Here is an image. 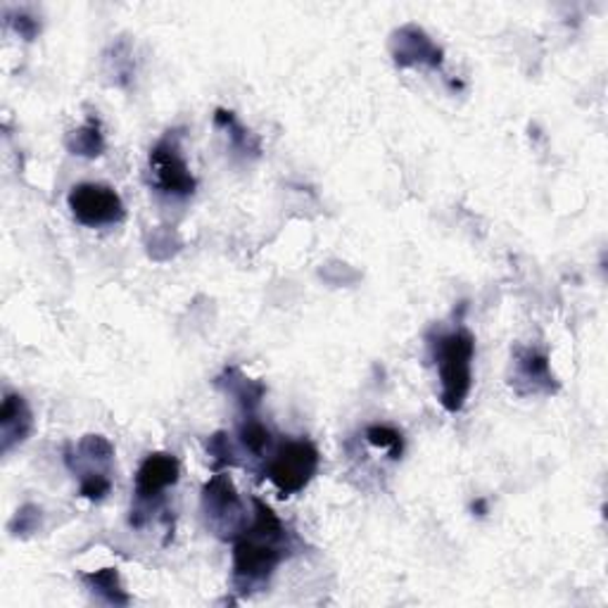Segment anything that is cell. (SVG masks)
<instances>
[{
	"instance_id": "obj_1",
	"label": "cell",
	"mask_w": 608,
	"mask_h": 608,
	"mask_svg": "<svg viewBox=\"0 0 608 608\" xmlns=\"http://www.w3.org/2000/svg\"><path fill=\"white\" fill-rule=\"evenodd\" d=\"M293 535L264 500H252V518L233 537L231 583L240 597H250L274 578L276 568L291 558Z\"/></svg>"
},
{
	"instance_id": "obj_2",
	"label": "cell",
	"mask_w": 608,
	"mask_h": 608,
	"mask_svg": "<svg viewBox=\"0 0 608 608\" xmlns=\"http://www.w3.org/2000/svg\"><path fill=\"white\" fill-rule=\"evenodd\" d=\"M428 347L438 369L440 405L447 413H459L467 407V399L473 388V333L463 326L450 333H438L433 338H428Z\"/></svg>"
},
{
	"instance_id": "obj_3",
	"label": "cell",
	"mask_w": 608,
	"mask_h": 608,
	"mask_svg": "<svg viewBox=\"0 0 608 608\" xmlns=\"http://www.w3.org/2000/svg\"><path fill=\"white\" fill-rule=\"evenodd\" d=\"M65 463L70 473L78 480V494L88 502H103L112 492V463H115V444L105 436H84L78 442L67 444Z\"/></svg>"
},
{
	"instance_id": "obj_4",
	"label": "cell",
	"mask_w": 608,
	"mask_h": 608,
	"mask_svg": "<svg viewBox=\"0 0 608 608\" xmlns=\"http://www.w3.org/2000/svg\"><path fill=\"white\" fill-rule=\"evenodd\" d=\"M322 463L316 444L307 438H283L264 459L262 473L279 490L281 497H293L307 488Z\"/></svg>"
},
{
	"instance_id": "obj_5",
	"label": "cell",
	"mask_w": 608,
	"mask_h": 608,
	"mask_svg": "<svg viewBox=\"0 0 608 608\" xmlns=\"http://www.w3.org/2000/svg\"><path fill=\"white\" fill-rule=\"evenodd\" d=\"M148 176L150 188L157 196L169 200H188L196 196L198 179L190 171L186 157L181 153V134L167 132L150 148L148 155Z\"/></svg>"
},
{
	"instance_id": "obj_6",
	"label": "cell",
	"mask_w": 608,
	"mask_h": 608,
	"mask_svg": "<svg viewBox=\"0 0 608 608\" xmlns=\"http://www.w3.org/2000/svg\"><path fill=\"white\" fill-rule=\"evenodd\" d=\"M181 463L169 452H153L140 461L134 475V509L129 523L134 527L146 525V518L153 509L165 500V492L179 485Z\"/></svg>"
},
{
	"instance_id": "obj_7",
	"label": "cell",
	"mask_w": 608,
	"mask_h": 608,
	"mask_svg": "<svg viewBox=\"0 0 608 608\" xmlns=\"http://www.w3.org/2000/svg\"><path fill=\"white\" fill-rule=\"evenodd\" d=\"M202 516L207 527L221 537L233 542V537L248 525V511L227 471H214L202 488Z\"/></svg>"
},
{
	"instance_id": "obj_8",
	"label": "cell",
	"mask_w": 608,
	"mask_h": 608,
	"mask_svg": "<svg viewBox=\"0 0 608 608\" xmlns=\"http://www.w3.org/2000/svg\"><path fill=\"white\" fill-rule=\"evenodd\" d=\"M67 205L72 217L86 229L117 227L126 217L122 196L107 184H78L70 190Z\"/></svg>"
},
{
	"instance_id": "obj_9",
	"label": "cell",
	"mask_w": 608,
	"mask_h": 608,
	"mask_svg": "<svg viewBox=\"0 0 608 608\" xmlns=\"http://www.w3.org/2000/svg\"><path fill=\"white\" fill-rule=\"evenodd\" d=\"M509 388L518 397H549L558 392V378L552 371V361L547 352L537 347L516 345L511 352V371H509Z\"/></svg>"
},
{
	"instance_id": "obj_10",
	"label": "cell",
	"mask_w": 608,
	"mask_h": 608,
	"mask_svg": "<svg viewBox=\"0 0 608 608\" xmlns=\"http://www.w3.org/2000/svg\"><path fill=\"white\" fill-rule=\"evenodd\" d=\"M390 55L395 67L411 70V67H426V70H442L444 65V51L428 36V31L419 24H402L392 31L390 36Z\"/></svg>"
},
{
	"instance_id": "obj_11",
	"label": "cell",
	"mask_w": 608,
	"mask_h": 608,
	"mask_svg": "<svg viewBox=\"0 0 608 608\" xmlns=\"http://www.w3.org/2000/svg\"><path fill=\"white\" fill-rule=\"evenodd\" d=\"M34 430V413H31L27 399L18 392H6L3 407H0V454H10L24 444Z\"/></svg>"
},
{
	"instance_id": "obj_12",
	"label": "cell",
	"mask_w": 608,
	"mask_h": 608,
	"mask_svg": "<svg viewBox=\"0 0 608 608\" xmlns=\"http://www.w3.org/2000/svg\"><path fill=\"white\" fill-rule=\"evenodd\" d=\"M214 386L223 395H229L243 413H254V411H258V407L262 405V399L266 395L264 382L262 380H254V378H248L243 371L238 369V366H227V369H223L214 378Z\"/></svg>"
},
{
	"instance_id": "obj_13",
	"label": "cell",
	"mask_w": 608,
	"mask_h": 608,
	"mask_svg": "<svg viewBox=\"0 0 608 608\" xmlns=\"http://www.w3.org/2000/svg\"><path fill=\"white\" fill-rule=\"evenodd\" d=\"M65 148L76 155V157H84V159H95L101 157L107 148L105 143V134H103V122L98 115H88V119L76 126L74 132L67 134L65 138Z\"/></svg>"
},
{
	"instance_id": "obj_14",
	"label": "cell",
	"mask_w": 608,
	"mask_h": 608,
	"mask_svg": "<svg viewBox=\"0 0 608 608\" xmlns=\"http://www.w3.org/2000/svg\"><path fill=\"white\" fill-rule=\"evenodd\" d=\"M214 126L227 134L229 146L235 155H240V157H260L262 155L260 138L254 136L250 129H245V126L238 122V117L233 115L231 109L219 107L214 112Z\"/></svg>"
},
{
	"instance_id": "obj_15",
	"label": "cell",
	"mask_w": 608,
	"mask_h": 608,
	"mask_svg": "<svg viewBox=\"0 0 608 608\" xmlns=\"http://www.w3.org/2000/svg\"><path fill=\"white\" fill-rule=\"evenodd\" d=\"M82 583L86 585V589L93 597H98L101 601H105L109 606H129L132 604V597L126 595L117 568H101V570L82 573Z\"/></svg>"
},
{
	"instance_id": "obj_16",
	"label": "cell",
	"mask_w": 608,
	"mask_h": 608,
	"mask_svg": "<svg viewBox=\"0 0 608 608\" xmlns=\"http://www.w3.org/2000/svg\"><path fill=\"white\" fill-rule=\"evenodd\" d=\"M238 442L254 459H266L274 450V433L258 419V413H243V421L238 426Z\"/></svg>"
},
{
	"instance_id": "obj_17",
	"label": "cell",
	"mask_w": 608,
	"mask_h": 608,
	"mask_svg": "<svg viewBox=\"0 0 608 608\" xmlns=\"http://www.w3.org/2000/svg\"><path fill=\"white\" fill-rule=\"evenodd\" d=\"M364 438L376 450L386 452L392 461H399L405 457V436L397 428L386 423H374L364 430Z\"/></svg>"
},
{
	"instance_id": "obj_18",
	"label": "cell",
	"mask_w": 608,
	"mask_h": 608,
	"mask_svg": "<svg viewBox=\"0 0 608 608\" xmlns=\"http://www.w3.org/2000/svg\"><path fill=\"white\" fill-rule=\"evenodd\" d=\"M231 436L223 433V430H219V433H214L210 440L205 442V450H207V457L212 459V467L214 471H227L229 467H238V452L233 442L229 440Z\"/></svg>"
},
{
	"instance_id": "obj_19",
	"label": "cell",
	"mask_w": 608,
	"mask_h": 608,
	"mask_svg": "<svg viewBox=\"0 0 608 608\" xmlns=\"http://www.w3.org/2000/svg\"><path fill=\"white\" fill-rule=\"evenodd\" d=\"M43 523V511L36 504H24L18 511H14V516L8 525V531L12 533V537H29L41 531Z\"/></svg>"
},
{
	"instance_id": "obj_20",
	"label": "cell",
	"mask_w": 608,
	"mask_h": 608,
	"mask_svg": "<svg viewBox=\"0 0 608 608\" xmlns=\"http://www.w3.org/2000/svg\"><path fill=\"white\" fill-rule=\"evenodd\" d=\"M112 65V74H115V84L126 88L134 78V57H132V48L126 41H119L117 45H112V57H107Z\"/></svg>"
},
{
	"instance_id": "obj_21",
	"label": "cell",
	"mask_w": 608,
	"mask_h": 608,
	"mask_svg": "<svg viewBox=\"0 0 608 608\" xmlns=\"http://www.w3.org/2000/svg\"><path fill=\"white\" fill-rule=\"evenodd\" d=\"M8 22L14 29V34H20L24 41H34L41 34V22L36 18H31V14H27V12H18Z\"/></svg>"
},
{
	"instance_id": "obj_22",
	"label": "cell",
	"mask_w": 608,
	"mask_h": 608,
	"mask_svg": "<svg viewBox=\"0 0 608 608\" xmlns=\"http://www.w3.org/2000/svg\"><path fill=\"white\" fill-rule=\"evenodd\" d=\"M473 511H478V516H485V514H488V504H485V500L473 502Z\"/></svg>"
}]
</instances>
